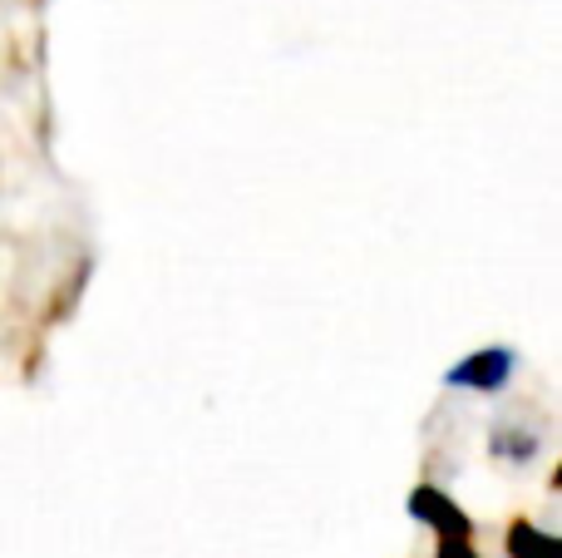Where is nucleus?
Returning <instances> with one entry per match:
<instances>
[{
	"label": "nucleus",
	"instance_id": "obj_1",
	"mask_svg": "<svg viewBox=\"0 0 562 558\" xmlns=\"http://www.w3.org/2000/svg\"><path fill=\"white\" fill-rule=\"evenodd\" d=\"M514 366H518L514 346H479V351H469L464 361L449 366L445 386H454V391H474V395H498L508 381H514Z\"/></svg>",
	"mask_w": 562,
	"mask_h": 558
},
{
	"label": "nucleus",
	"instance_id": "obj_2",
	"mask_svg": "<svg viewBox=\"0 0 562 558\" xmlns=\"http://www.w3.org/2000/svg\"><path fill=\"white\" fill-rule=\"evenodd\" d=\"M409 520L435 529V539H474V520L464 514V504L454 494H445L439 484H415L409 490Z\"/></svg>",
	"mask_w": 562,
	"mask_h": 558
},
{
	"label": "nucleus",
	"instance_id": "obj_5",
	"mask_svg": "<svg viewBox=\"0 0 562 558\" xmlns=\"http://www.w3.org/2000/svg\"><path fill=\"white\" fill-rule=\"evenodd\" d=\"M435 558H484V554L474 549V539H439Z\"/></svg>",
	"mask_w": 562,
	"mask_h": 558
},
{
	"label": "nucleus",
	"instance_id": "obj_3",
	"mask_svg": "<svg viewBox=\"0 0 562 558\" xmlns=\"http://www.w3.org/2000/svg\"><path fill=\"white\" fill-rule=\"evenodd\" d=\"M504 554L508 558H562V539L548 529H538L528 514H518V520H508V529H504Z\"/></svg>",
	"mask_w": 562,
	"mask_h": 558
},
{
	"label": "nucleus",
	"instance_id": "obj_4",
	"mask_svg": "<svg viewBox=\"0 0 562 558\" xmlns=\"http://www.w3.org/2000/svg\"><path fill=\"white\" fill-rule=\"evenodd\" d=\"M538 435L533 431H524V425H498L494 431V440H488V455L494 460H504V465H528L538 455Z\"/></svg>",
	"mask_w": 562,
	"mask_h": 558
}]
</instances>
